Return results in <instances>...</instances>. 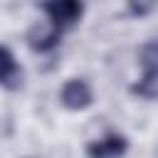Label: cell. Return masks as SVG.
Here are the masks:
<instances>
[{"label": "cell", "instance_id": "cell-1", "mask_svg": "<svg viewBox=\"0 0 158 158\" xmlns=\"http://www.w3.org/2000/svg\"><path fill=\"white\" fill-rule=\"evenodd\" d=\"M42 10L47 12V17L57 25V27H69L74 25L81 12H84V2L81 0H44L42 2Z\"/></svg>", "mask_w": 158, "mask_h": 158}, {"label": "cell", "instance_id": "cell-8", "mask_svg": "<svg viewBox=\"0 0 158 158\" xmlns=\"http://www.w3.org/2000/svg\"><path fill=\"white\" fill-rule=\"evenodd\" d=\"M158 0H128V12L136 15V17H146L156 10Z\"/></svg>", "mask_w": 158, "mask_h": 158}, {"label": "cell", "instance_id": "cell-7", "mask_svg": "<svg viewBox=\"0 0 158 158\" xmlns=\"http://www.w3.org/2000/svg\"><path fill=\"white\" fill-rule=\"evenodd\" d=\"M138 62L143 72H158V40H151L138 49Z\"/></svg>", "mask_w": 158, "mask_h": 158}, {"label": "cell", "instance_id": "cell-3", "mask_svg": "<svg viewBox=\"0 0 158 158\" xmlns=\"http://www.w3.org/2000/svg\"><path fill=\"white\" fill-rule=\"evenodd\" d=\"M59 37H62V27H57L52 20H44V22H37L30 32H27V42L35 52H49L59 44Z\"/></svg>", "mask_w": 158, "mask_h": 158}, {"label": "cell", "instance_id": "cell-2", "mask_svg": "<svg viewBox=\"0 0 158 158\" xmlns=\"http://www.w3.org/2000/svg\"><path fill=\"white\" fill-rule=\"evenodd\" d=\"M59 101L69 109V111H84L91 106L94 101V94H91V86L84 81V79H69L62 91H59Z\"/></svg>", "mask_w": 158, "mask_h": 158}, {"label": "cell", "instance_id": "cell-4", "mask_svg": "<svg viewBox=\"0 0 158 158\" xmlns=\"http://www.w3.org/2000/svg\"><path fill=\"white\" fill-rule=\"evenodd\" d=\"M128 151V141L121 133H109L104 138H96L86 146L89 158H121Z\"/></svg>", "mask_w": 158, "mask_h": 158}, {"label": "cell", "instance_id": "cell-5", "mask_svg": "<svg viewBox=\"0 0 158 158\" xmlns=\"http://www.w3.org/2000/svg\"><path fill=\"white\" fill-rule=\"evenodd\" d=\"M131 94L148 99V101L158 99V72H143V77L136 84H131Z\"/></svg>", "mask_w": 158, "mask_h": 158}, {"label": "cell", "instance_id": "cell-6", "mask_svg": "<svg viewBox=\"0 0 158 158\" xmlns=\"http://www.w3.org/2000/svg\"><path fill=\"white\" fill-rule=\"evenodd\" d=\"M17 77H20V69L12 52L0 44V84H10V79H17Z\"/></svg>", "mask_w": 158, "mask_h": 158}]
</instances>
